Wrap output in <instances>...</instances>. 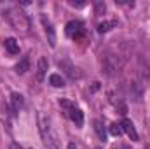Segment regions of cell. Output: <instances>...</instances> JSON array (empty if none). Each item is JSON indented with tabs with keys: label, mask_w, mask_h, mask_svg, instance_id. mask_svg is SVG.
Listing matches in <instances>:
<instances>
[{
	"label": "cell",
	"mask_w": 150,
	"mask_h": 149,
	"mask_svg": "<svg viewBox=\"0 0 150 149\" xmlns=\"http://www.w3.org/2000/svg\"><path fill=\"white\" fill-rule=\"evenodd\" d=\"M94 9H96V14H103L105 9H107V5H105V2H96L94 4Z\"/></svg>",
	"instance_id": "2e32d148"
},
{
	"label": "cell",
	"mask_w": 150,
	"mask_h": 149,
	"mask_svg": "<svg viewBox=\"0 0 150 149\" xmlns=\"http://www.w3.org/2000/svg\"><path fill=\"white\" fill-rule=\"evenodd\" d=\"M4 46H5V49H7L11 54H18V53H19V42H18L16 39H12V37L5 39V40H4Z\"/></svg>",
	"instance_id": "8fae6325"
},
{
	"label": "cell",
	"mask_w": 150,
	"mask_h": 149,
	"mask_svg": "<svg viewBox=\"0 0 150 149\" xmlns=\"http://www.w3.org/2000/svg\"><path fill=\"white\" fill-rule=\"evenodd\" d=\"M59 105L67 111L68 117H70V119L75 123V126L82 128V125H84V112L80 111L75 104H72L70 100H67V98H59Z\"/></svg>",
	"instance_id": "3957f363"
},
{
	"label": "cell",
	"mask_w": 150,
	"mask_h": 149,
	"mask_svg": "<svg viewBox=\"0 0 150 149\" xmlns=\"http://www.w3.org/2000/svg\"><path fill=\"white\" fill-rule=\"evenodd\" d=\"M38 132H40V137L45 144L47 149H61V140H59V135L54 128V123L51 119L49 114L45 112H38Z\"/></svg>",
	"instance_id": "6da1fadb"
},
{
	"label": "cell",
	"mask_w": 150,
	"mask_h": 149,
	"mask_svg": "<svg viewBox=\"0 0 150 149\" xmlns=\"http://www.w3.org/2000/svg\"><path fill=\"white\" fill-rule=\"evenodd\" d=\"M4 19H7V23L14 30L21 32V34H28L30 32V19H28V16L16 5H9V7L4 9Z\"/></svg>",
	"instance_id": "7a4b0ae2"
},
{
	"label": "cell",
	"mask_w": 150,
	"mask_h": 149,
	"mask_svg": "<svg viewBox=\"0 0 150 149\" xmlns=\"http://www.w3.org/2000/svg\"><path fill=\"white\" fill-rule=\"evenodd\" d=\"M113 27H117V21L115 19H112V21H103V23L98 25V32L100 34H107L108 30H112Z\"/></svg>",
	"instance_id": "5bb4252c"
},
{
	"label": "cell",
	"mask_w": 150,
	"mask_h": 149,
	"mask_svg": "<svg viewBox=\"0 0 150 149\" xmlns=\"http://www.w3.org/2000/svg\"><path fill=\"white\" fill-rule=\"evenodd\" d=\"M98 149H100V148H98Z\"/></svg>",
	"instance_id": "ffe728a7"
},
{
	"label": "cell",
	"mask_w": 150,
	"mask_h": 149,
	"mask_svg": "<svg viewBox=\"0 0 150 149\" xmlns=\"http://www.w3.org/2000/svg\"><path fill=\"white\" fill-rule=\"evenodd\" d=\"M120 126H122V132L133 140V142H136L138 140V133H136V128H134V125H133V121L131 119H124L122 123H120Z\"/></svg>",
	"instance_id": "52a82bcc"
},
{
	"label": "cell",
	"mask_w": 150,
	"mask_h": 149,
	"mask_svg": "<svg viewBox=\"0 0 150 149\" xmlns=\"http://www.w3.org/2000/svg\"><path fill=\"white\" fill-rule=\"evenodd\" d=\"M49 84L54 86V88H63L65 86V79L59 74H51L49 75Z\"/></svg>",
	"instance_id": "4fadbf2b"
},
{
	"label": "cell",
	"mask_w": 150,
	"mask_h": 149,
	"mask_svg": "<svg viewBox=\"0 0 150 149\" xmlns=\"http://www.w3.org/2000/svg\"><path fill=\"white\" fill-rule=\"evenodd\" d=\"M47 67H49L47 60L44 56H40L38 62H37V81H42L44 79V75L47 74Z\"/></svg>",
	"instance_id": "9c48e42d"
},
{
	"label": "cell",
	"mask_w": 150,
	"mask_h": 149,
	"mask_svg": "<svg viewBox=\"0 0 150 149\" xmlns=\"http://www.w3.org/2000/svg\"><path fill=\"white\" fill-rule=\"evenodd\" d=\"M115 149H129V148H127V146H124V144H120V146H117Z\"/></svg>",
	"instance_id": "ac0fdd59"
},
{
	"label": "cell",
	"mask_w": 150,
	"mask_h": 149,
	"mask_svg": "<svg viewBox=\"0 0 150 149\" xmlns=\"http://www.w3.org/2000/svg\"><path fill=\"white\" fill-rule=\"evenodd\" d=\"M93 125H94V132H96V135L100 137V140H107V130H105V125H103V121L101 119H94L93 121Z\"/></svg>",
	"instance_id": "30bf717a"
},
{
	"label": "cell",
	"mask_w": 150,
	"mask_h": 149,
	"mask_svg": "<svg viewBox=\"0 0 150 149\" xmlns=\"http://www.w3.org/2000/svg\"><path fill=\"white\" fill-rule=\"evenodd\" d=\"M11 105H12V109L16 112H19L23 109V105H25V98H23V95L21 93H11Z\"/></svg>",
	"instance_id": "ba28073f"
},
{
	"label": "cell",
	"mask_w": 150,
	"mask_h": 149,
	"mask_svg": "<svg viewBox=\"0 0 150 149\" xmlns=\"http://www.w3.org/2000/svg\"><path fill=\"white\" fill-rule=\"evenodd\" d=\"M42 25H44V32H45V37H47L49 46H51V47H56V32H54L52 23H51L45 16H42Z\"/></svg>",
	"instance_id": "5b68a950"
},
{
	"label": "cell",
	"mask_w": 150,
	"mask_h": 149,
	"mask_svg": "<svg viewBox=\"0 0 150 149\" xmlns=\"http://www.w3.org/2000/svg\"><path fill=\"white\" fill-rule=\"evenodd\" d=\"M110 133H112L113 137H120V135L124 133L120 123H112V125H110Z\"/></svg>",
	"instance_id": "9a60e30c"
},
{
	"label": "cell",
	"mask_w": 150,
	"mask_h": 149,
	"mask_svg": "<svg viewBox=\"0 0 150 149\" xmlns=\"http://www.w3.org/2000/svg\"><path fill=\"white\" fill-rule=\"evenodd\" d=\"M9 149H23V148H21L19 144H16V142H12V144H11V148H9Z\"/></svg>",
	"instance_id": "e0dca14e"
},
{
	"label": "cell",
	"mask_w": 150,
	"mask_h": 149,
	"mask_svg": "<svg viewBox=\"0 0 150 149\" xmlns=\"http://www.w3.org/2000/svg\"><path fill=\"white\" fill-rule=\"evenodd\" d=\"M58 65L61 67V70H65V74H68L72 79H80V77H82L80 70H79L77 67H74L68 60H59V62H58Z\"/></svg>",
	"instance_id": "8992f818"
},
{
	"label": "cell",
	"mask_w": 150,
	"mask_h": 149,
	"mask_svg": "<svg viewBox=\"0 0 150 149\" xmlns=\"http://www.w3.org/2000/svg\"><path fill=\"white\" fill-rule=\"evenodd\" d=\"M68 149H77V148H75V144H74V142H70V144H68Z\"/></svg>",
	"instance_id": "d6986e66"
},
{
	"label": "cell",
	"mask_w": 150,
	"mask_h": 149,
	"mask_svg": "<svg viewBox=\"0 0 150 149\" xmlns=\"http://www.w3.org/2000/svg\"><path fill=\"white\" fill-rule=\"evenodd\" d=\"M65 34H67V37L74 39V40L82 39L84 37V34H86L84 23H82V21H70V23H67V27H65Z\"/></svg>",
	"instance_id": "277c9868"
},
{
	"label": "cell",
	"mask_w": 150,
	"mask_h": 149,
	"mask_svg": "<svg viewBox=\"0 0 150 149\" xmlns=\"http://www.w3.org/2000/svg\"><path fill=\"white\" fill-rule=\"evenodd\" d=\"M26 70H30V60H28V56H23V58L16 63V72H18V74H25Z\"/></svg>",
	"instance_id": "7c38bea8"
}]
</instances>
